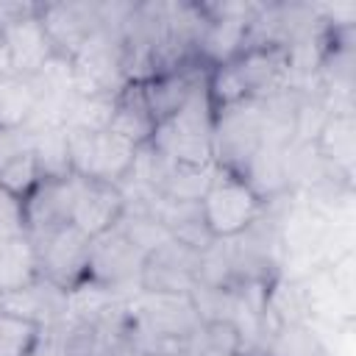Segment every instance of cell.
Instances as JSON below:
<instances>
[{
	"label": "cell",
	"mask_w": 356,
	"mask_h": 356,
	"mask_svg": "<svg viewBox=\"0 0 356 356\" xmlns=\"http://www.w3.org/2000/svg\"><path fill=\"white\" fill-rule=\"evenodd\" d=\"M33 242H36V261L42 281L53 284L61 292H70L86 281L92 239L81 234L72 222L58 225Z\"/></svg>",
	"instance_id": "cell-3"
},
{
	"label": "cell",
	"mask_w": 356,
	"mask_h": 356,
	"mask_svg": "<svg viewBox=\"0 0 356 356\" xmlns=\"http://www.w3.org/2000/svg\"><path fill=\"white\" fill-rule=\"evenodd\" d=\"M25 234V209L22 200L11 197L8 192L0 189V239L8 236H22Z\"/></svg>",
	"instance_id": "cell-19"
},
{
	"label": "cell",
	"mask_w": 356,
	"mask_h": 356,
	"mask_svg": "<svg viewBox=\"0 0 356 356\" xmlns=\"http://www.w3.org/2000/svg\"><path fill=\"white\" fill-rule=\"evenodd\" d=\"M47 328L14 309H0V356H36L47 342Z\"/></svg>",
	"instance_id": "cell-14"
},
{
	"label": "cell",
	"mask_w": 356,
	"mask_h": 356,
	"mask_svg": "<svg viewBox=\"0 0 356 356\" xmlns=\"http://www.w3.org/2000/svg\"><path fill=\"white\" fill-rule=\"evenodd\" d=\"M203 75H206V70L200 64H195V67H181V70H170V72H156L142 81V95L156 120V128L170 122L184 108V103L189 100L192 89L197 86V81Z\"/></svg>",
	"instance_id": "cell-10"
},
{
	"label": "cell",
	"mask_w": 356,
	"mask_h": 356,
	"mask_svg": "<svg viewBox=\"0 0 356 356\" xmlns=\"http://www.w3.org/2000/svg\"><path fill=\"white\" fill-rule=\"evenodd\" d=\"M197 206H200V220L209 236L220 242L242 236L267 214V203L245 181V175L217 164H214L211 184L203 192Z\"/></svg>",
	"instance_id": "cell-1"
},
{
	"label": "cell",
	"mask_w": 356,
	"mask_h": 356,
	"mask_svg": "<svg viewBox=\"0 0 356 356\" xmlns=\"http://www.w3.org/2000/svg\"><path fill=\"white\" fill-rule=\"evenodd\" d=\"M214 175V167H186V164H170L156 195L170 197V200H186V203H200L203 192L209 189Z\"/></svg>",
	"instance_id": "cell-17"
},
{
	"label": "cell",
	"mask_w": 356,
	"mask_h": 356,
	"mask_svg": "<svg viewBox=\"0 0 356 356\" xmlns=\"http://www.w3.org/2000/svg\"><path fill=\"white\" fill-rule=\"evenodd\" d=\"M42 89L36 78L6 75L0 78V134L28 131L39 114Z\"/></svg>",
	"instance_id": "cell-12"
},
{
	"label": "cell",
	"mask_w": 356,
	"mask_h": 356,
	"mask_svg": "<svg viewBox=\"0 0 356 356\" xmlns=\"http://www.w3.org/2000/svg\"><path fill=\"white\" fill-rule=\"evenodd\" d=\"M125 209H128V200L117 184L81 178L70 222L89 239H97L122 222Z\"/></svg>",
	"instance_id": "cell-7"
},
{
	"label": "cell",
	"mask_w": 356,
	"mask_h": 356,
	"mask_svg": "<svg viewBox=\"0 0 356 356\" xmlns=\"http://www.w3.org/2000/svg\"><path fill=\"white\" fill-rule=\"evenodd\" d=\"M39 184H42V170L31 150V142L0 164V189L8 192L11 197L25 200Z\"/></svg>",
	"instance_id": "cell-18"
},
{
	"label": "cell",
	"mask_w": 356,
	"mask_h": 356,
	"mask_svg": "<svg viewBox=\"0 0 356 356\" xmlns=\"http://www.w3.org/2000/svg\"><path fill=\"white\" fill-rule=\"evenodd\" d=\"M0 31L8 47L11 72L19 78H36L56 56L36 17V3H14V6L0 3Z\"/></svg>",
	"instance_id": "cell-2"
},
{
	"label": "cell",
	"mask_w": 356,
	"mask_h": 356,
	"mask_svg": "<svg viewBox=\"0 0 356 356\" xmlns=\"http://www.w3.org/2000/svg\"><path fill=\"white\" fill-rule=\"evenodd\" d=\"M106 131L117 134L120 139L131 142L134 147H142V145L153 142L156 120H153V114L145 103L142 81H128L114 95V111H111V122H108Z\"/></svg>",
	"instance_id": "cell-11"
},
{
	"label": "cell",
	"mask_w": 356,
	"mask_h": 356,
	"mask_svg": "<svg viewBox=\"0 0 356 356\" xmlns=\"http://www.w3.org/2000/svg\"><path fill=\"white\" fill-rule=\"evenodd\" d=\"M145 253L120 231H108L97 239H92L89 248V264H86V281L111 289L114 295H122V289L139 284Z\"/></svg>",
	"instance_id": "cell-5"
},
{
	"label": "cell",
	"mask_w": 356,
	"mask_h": 356,
	"mask_svg": "<svg viewBox=\"0 0 356 356\" xmlns=\"http://www.w3.org/2000/svg\"><path fill=\"white\" fill-rule=\"evenodd\" d=\"M320 161L331 170V175L353 189V167H356V120L353 111H328L309 142Z\"/></svg>",
	"instance_id": "cell-9"
},
{
	"label": "cell",
	"mask_w": 356,
	"mask_h": 356,
	"mask_svg": "<svg viewBox=\"0 0 356 356\" xmlns=\"http://www.w3.org/2000/svg\"><path fill=\"white\" fill-rule=\"evenodd\" d=\"M261 353L264 356H331L325 342L312 328V323L273 328L261 339Z\"/></svg>",
	"instance_id": "cell-16"
},
{
	"label": "cell",
	"mask_w": 356,
	"mask_h": 356,
	"mask_svg": "<svg viewBox=\"0 0 356 356\" xmlns=\"http://www.w3.org/2000/svg\"><path fill=\"white\" fill-rule=\"evenodd\" d=\"M78 175L67 178H42V184L22 200L25 209V234L31 239L44 236L47 231L67 225L72 217L75 195H78Z\"/></svg>",
	"instance_id": "cell-8"
},
{
	"label": "cell",
	"mask_w": 356,
	"mask_h": 356,
	"mask_svg": "<svg viewBox=\"0 0 356 356\" xmlns=\"http://www.w3.org/2000/svg\"><path fill=\"white\" fill-rule=\"evenodd\" d=\"M36 17L61 58H75L86 39L100 28L97 3H36Z\"/></svg>",
	"instance_id": "cell-6"
},
{
	"label": "cell",
	"mask_w": 356,
	"mask_h": 356,
	"mask_svg": "<svg viewBox=\"0 0 356 356\" xmlns=\"http://www.w3.org/2000/svg\"><path fill=\"white\" fill-rule=\"evenodd\" d=\"M33 281H39L36 242L28 234L0 239V292L14 295Z\"/></svg>",
	"instance_id": "cell-13"
},
{
	"label": "cell",
	"mask_w": 356,
	"mask_h": 356,
	"mask_svg": "<svg viewBox=\"0 0 356 356\" xmlns=\"http://www.w3.org/2000/svg\"><path fill=\"white\" fill-rule=\"evenodd\" d=\"M3 298H6V295H3V292H0V309H3Z\"/></svg>",
	"instance_id": "cell-22"
},
{
	"label": "cell",
	"mask_w": 356,
	"mask_h": 356,
	"mask_svg": "<svg viewBox=\"0 0 356 356\" xmlns=\"http://www.w3.org/2000/svg\"><path fill=\"white\" fill-rule=\"evenodd\" d=\"M36 356H58V353H56V348H53V339H50V334H47V342L42 345V350H39Z\"/></svg>",
	"instance_id": "cell-21"
},
{
	"label": "cell",
	"mask_w": 356,
	"mask_h": 356,
	"mask_svg": "<svg viewBox=\"0 0 356 356\" xmlns=\"http://www.w3.org/2000/svg\"><path fill=\"white\" fill-rule=\"evenodd\" d=\"M28 131H31V150L39 161L42 178H67V175H72L64 125H42V128H28Z\"/></svg>",
	"instance_id": "cell-15"
},
{
	"label": "cell",
	"mask_w": 356,
	"mask_h": 356,
	"mask_svg": "<svg viewBox=\"0 0 356 356\" xmlns=\"http://www.w3.org/2000/svg\"><path fill=\"white\" fill-rule=\"evenodd\" d=\"M197 267H200V250L167 239L156 250H150L139 270L136 289L142 295H192L197 286Z\"/></svg>",
	"instance_id": "cell-4"
},
{
	"label": "cell",
	"mask_w": 356,
	"mask_h": 356,
	"mask_svg": "<svg viewBox=\"0 0 356 356\" xmlns=\"http://www.w3.org/2000/svg\"><path fill=\"white\" fill-rule=\"evenodd\" d=\"M6 75H14V72H11V61H8V47H6L3 31H0V78H6Z\"/></svg>",
	"instance_id": "cell-20"
}]
</instances>
